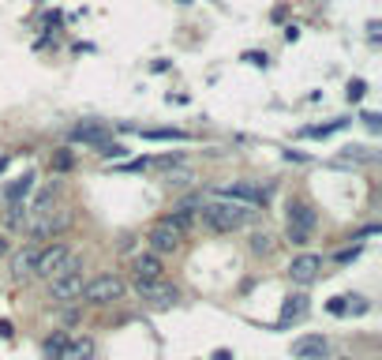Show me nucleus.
Returning a JSON list of instances; mask_svg holds the SVG:
<instances>
[{
	"label": "nucleus",
	"instance_id": "1",
	"mask_svg": "<svg viewBox=\"0 0 382 360\" xmlns=\"http://www.w3.org/2000/svg\"><path fill=\"white\" fill-rule=\"evenodd\" d=\"M199 214H203V222L210 225V229H218V233H232V229H240V225L255 214V207L236 203V199H225V195H214L210 203H203V207H199Z\"/></svg>",
	"mask_w": 382,
	"mask_h": 360
},
{
	"label": "nucleus",
	"instance_id": "2",
	"mask_svg": "<svg viewBox=\"0 0 382 360\" xmlns=\"http://www.w3.org/2000/svg\"><path fill=\"white\" fill-rule=\"evenodd\" d=\"M315 233V210L308 203H288V240L296 248H304Z\"/></svg>",
	"mask_w": 382,
	"mask_h": 360
},
{
	"label": "nucleus",
	"instance_id": "3",
	"mask_svg": "<svg viewBox=\"0 0 382 360\" xmlns=\"http://www.w3.org/2000/svg\"><path fill=\"white\" fill-rule=\"evenodd\" d=\"M120 297H124V282H120V278L101 274L90 285H83V297H79V300H86V304H113V300H120Z\"/></svg>",
	"mask_w": 382,
	"mask_h": 360
},
{
	"label": "nucleus",
	"instance_id": "4",
	"mask_svg": "<svg viewBox=\"0 0 382 360\" xmlns=\"http://www.w3.org/2000/svg\"><path fill=\"white\" fill-rule=\"evenodd\" d=\"M135 293H139V297L147 300V304H154V308H169V304L180 300L176 285L162 282V278H150V282H135Z\"/></svg>",
	"mask_w": 382,
	"mask_h": 360
},
{
	"label": "nucleus",
	"instance_id": "5",
	"mask_svg": "<svg viewBox=\"0 0 382 360\" xmlns=\"http://www.w3.org/2000/svg\"><path fill=\"white\" fill-rule=\"evenodd\" d=\"M150 248H154V256H169V251H176L180 248V240H184V233L176 229V225H169L165 218L162 222H154V229H150Z\"/></svg>",
	"mask_w": 382,
	"mask_h": 360
},
{
	"label": "nucleus",
	"instance_id": "6",
	"mask_svg": "<svg viewBox=\"0 0 382 360\" xmlns=\"http://www.w3.org/2000/svg\"><path fill=\"white\" fill-rule=\"evenodd\" d=\"M83 271H75V274H57V278H49V297L52 300H79L83 297Z\"/></svg>",
	"mask_w": 382,
	"mask_h": 360
},
{
	"label": "nucleus",
	"instance_id": "7",
	"mask_svg": "<svg viewBox=\"0 0 382 360\" xmlns=\"http://www.w3.org/2000/svg\"><path fill=\"white\" fill-rule=\"evenodd\" d=\"M72 210H57V214H52V210H45L42 218H38L34 225H30V236H38V240H49V236H57V233H64L72 225Z\"/></svg>",
	"mask_w": 382,
	"mask_h": 360
},
{
	"label": "nucleus",
	"instance_id": "8",
	"mask_svg": "<svg viewBox=\"0 0 382 360\" xmlns=\"http://www.w3.org/2000/svg\"><path fill=\"white\" fill-rule=\"evenodd\" d=\"M72 251L64 248V244H52L45 251H38V263H34V274H42V278H57L64 274V263H68Z\"/></svg>",
	"mask_w": 382,
	"mask_h": 360
},
{
	"label": "nucleus",
	"instance_id": "9",
	"mask_svg": "<svg viewBox=\"0 0 382 360\" xmlns=\"http://www.w3.org/2000/svg\"><path fill=\"white\" fill-rule=\"evenodd\" d=\"M319 274H322V259L311 256V251L308 256H296L293 263H288V278H293L296 285H311Z\"/></svg>",
	"mask_w": 382,
	"mask_h": 360
},
{
	"label": "nucleus",
	"instance_id": "10",
	"mask_svg": "<svg viewBox=\"0 0 382 360\" xmlns=\"http://www.w3.org/2000/svg\"><path fill=\"white\" fill-rule=\"evenodd\" d=\"M326 353H330V342H326L322 334H304L293 342V356L296 360H326Z\"/></svg>",
	"mask_w": 382,
	"mask_h": 360
},
{
	"label": "nucleus",
	"instance_id": "11",
	"mask_svg": "<svg viewBox=\"0 0 382 360\" xmlns=\"http://www.w3.org/2000/svg\"><path fill=\"white\" fill-rule=\"evenodd\" d=\"M218 195L236 199V203H247V207H259V203H262V192L255 188V184H244V180H236V184H225V188H218Z\"/></svg>",
	"mask_w": 382,
	"mask_h": 360
},
{
	"label": "nucleus",
	"instance_id": "12",
	"mask_svg": "<svg viewBox=\"0 0 382 360\" xmlns=\"http://www.w3.org/2000/svg\"><path fill=\"white\" fill-rule=\"evenodd\" d=\"M131 271H135V282H150V278H162V256H154V251H147V256H135L131 259Z\"/></svg>",
	"mask_w": 382,
	"mask_h": 360
},
{
	"label": "nucleus",
	"instance_id": "13",
	"mask_svg": "<svg viewBox=\"0 0 382 360\" xmlns=\"http://www.w3.org/2000/svg\"><path fill=\"white\" fill-rule=\"evenodd\" d=\"M72 139H75V143L101 146V143H109V128H101V124H79V128L72 131Z\"/></svg>",
	"mask_w": 382,
	"mask_h": 360
},
{
	"label": "nucleus",
	"instance_id": "14",
	"mask_svg": "<svg viewBox=\"0 0 382 360\" xmlns=\"http://www.w3.org/2000/svg\"><path fill=\"white\" fill-rule=\"evenodd\" d=\"M30 192H34V173H23L19 180H11V184H8V192H4V195H8V203H11V207H19Z\"/></svg>",
	"mask_w": 382,
	"mask_h": 360
},
{
	"label": "nucleus",
	"instance_id": "15",
	"mask_svg": "<svg viewBox=\"0 0 382 360\" xmlns=\"http://www.w3.org/2000/svg\"><path fill=\"white\" fill-rule=\"evenodd\" d=\"M34 263H38V248H19L16 259H11V274H16V278L34 274Z\"/></svg>",
	"mask_w": 382,
	"mask_h": 360
},
{
	"label": "nucleus",
	"instance_id": "16",
	"mask_svg": "<svg viewBox=\"0 0 382 360\" xmlns=\"http://www.w3.org/2000/svg\"><path fill=\"white\" fill-rule=\"evenodd\" d=\"M304 315H308V297H304V293H296V297H288L285 308H281V327L296 323V319H304Z\"/></svg>",
	"mask_w": 382,
	"mask_h": 360
},
{
	"label": "nucleus",
	"instance_id": "17",
	"mask_svg": "<svg viewBox=\"0 0 382 360\" xmlns=\"http://www.w3.org/2000/svg\"><path fill=\"white\" fill-rule=\"evenodd\" d=\"M90 353H94V342H90V338H79V342H68V345H64L57 360H86Z\"/></svg>",
	"mask_w": 382,
	"mask_h": 360
},
{
	"label": "nucleus",
	"instance_id": "18",
	"mask_svg": "<svg viewBox=\"0 0 382 360\" xmlns=\"http://www.w3.org/2000/svg\"><path fill=\"white\" fill-rule=\"evenodd\" d=\"M191 180H195V173L188 165H180V169L169 173V184H176V188H184V184H191Z\"/></svg>",
	"mask_w": 382,
	"mask_h": 360
},
{
	"label": "nucleus",
	"instance_id": "19",
	"mask_svg": "<svg viewBox=\"0 0 382 360\" xmlns=\"http://www.w3.org/2000/svg\"><path fill=\"white\" fill-rule=\"evenodd\" d=\"M64 345H68V338H64V334L49 338V342H45V356H60V349H64Z\"/></svg>",
	"mask_w": 382,
	"mask_h": 360
},
{
	"label": "nucleus",
	"instance_id": "20",
	"mask_svg": "<svg viewBox=\"0 0 382 360\" xmlns=\"http://www.w3.org/2000/svg\"><path fill=\"white\" fill-rule=\"evenodd\" d=\"M274 244H270V233H255L252 236V251H259V256H262V251H270Z\"/></svg>",
	"mask_w": 382,
	"mask_h": 360
},
{
	"label": "nucleus",
	"instance_id": "21",
	"mask_svg": "<svg viewBox=\"0 0 382 360\" xmlns=\"http://www.w3.org/2000/svg\"><path fill=\"white\" fill-rule=\"evenodd\" d=\"M98 154H101V158H124V146H120V143H101Z\"/></svg>",
	"mask_w": 382,
	"mask_h": 360
},
{
	"label": "nucleus",
	"instance_id": "22",
	"mask_svg": "<svg viewBox=\"0 0 382 360\" xmlns=\"http://www.w3.org/2000/svg\"><path fill=\"white\" fill-rule=\"evenodd\" d=\"M349 98H352V102L364 98V83H360V79H356V83H349Z\"/></svg>",
	"mask_w": 382,
	"mask_h": 360
},
{
	"label": "nucleus",
	"instance_id": "23",
	"mask_svg": "<svg viewBox=\"0 0 382 360\" xmlns=\"http://www.w3.org/2000/svg\"><path fill=\"white\" fill-rule=\"evenodd\" d=\"M330 312H334V315H345V297H337V300H330Z\"/></svg>",
	"mask_w": 382,
	"mask_h": 360
},
{
	"label": "nucleus",
	"instance_id": "24",
	"mask_svg": "<svg viewBox=\"0 0 382 360\" xmlns=\"http://www.w3.org/2000/svg\"><path fill=\"white\" fill-rule=\"evenodd\" d=\"M214 360H232V353H229V349H218V353H214Z\"/></svg>",
	"mask_w": 382,
	"mask_h": 360
},
{
	"label": "nucleus",
	"instance_id": "25",
	"mask_svg": "<svg viewBox=\"0 0 382 360\" xmlns=\"http://www.w3.org/2000/svg\"><path fill=\"white\" fill-rule=\"evenodd\" d=\"M4 251H8V240H4V236H0V256H4Z\"/></svg>",
	"mask_w": 382,
	"mask_h": 360
},
{
	"label": "nucleus",
	"instance_id": "26",
	"mask_svg": "<svg viewBox=\"0 0 382 360\" xmlns=\"http://www.w3.org/2000/svg\"><path fill=\"white\" fill-rule=\"evenodd\" d=\"M4 165H8V162H4V158H0V173H4Z\"/></svg>",
	"mask_w": 382,
	"mask_h": 360
},
{
	"label": "nucleus",
	"instance_id": "27",
	"mask_svg": "<svg viewBox=\"0 0 382 360\" xmlns=\"http://www.w3.org/2000/svg\"><path fill=\"white\" fill-rule=\"evenodd\" d=\"M341 360H349V356H341Z\"/></svg>",
	"mask_w": 382,
	"mask_h": 360
}]
</instances>
